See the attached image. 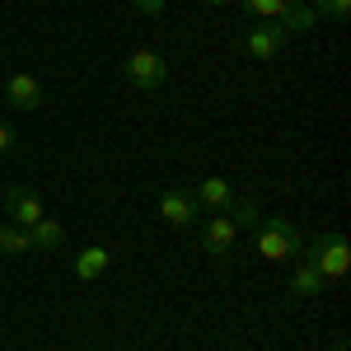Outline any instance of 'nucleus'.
Segmentation results:
<instances>
[{"label":"nucleus","instance_id":"obj_1","mask_svg":"<svg viewBox=\"0 0 351 351\" xmlns=\"http://www.w3.org/2000/svg\"><path fill=\"white\" fill-rule=\"evenodd\" d=\"M253 248H258L267 263H295L300 248H304V239H300V230L291 225V220L263 216L258 225H253Z\"/></svg>","mask_w":351,"mask_h":351},{"label":"nucleus","instance_id":"obj_2","mask_svg":"<svg viewBox=\"0 0 351 351\" xmlns=\"http://www.w3.org/2000/svg\"><path fill=\"white\" fill-rule=\"evenodd\" d=\"M300 258L319 271L324 281H337V276H347V271H351V243L342 239V234H319L314 243L300 248Z\"/></svg>","mask_w":351,"mask_h":351},{"label":"nucleus","instance_id":"obj_3","mask_svg":"<svg viewBox=\"0 0 351 351\" xmlns=\"http://www.w3.org/2000/svg\"><path fill=\"white\" fill-rule=\"evenodd\" d=\"M122 80L132 84V89H141V94H150V89H160L169 80V61L160 52H150V47H136L127 56V66H122Z\"/></svg>","mask_w":351,"mask_h":351},{"label":"nucleus","instance_id":"obj_4","mask_svg":"<svg viewBox=\"0 0 351 351\" xmlns=\"http://www.w3.org/2000/svg\"><path fill=\"white\" fill-rule=\"evenodd\" d=\"M197 239H202V248H206L211 258H225V253L239 243V230H234L230 211H206V216L197 220Z\"/></svg>","mask_w":351,"mask_h":351},{"label":"nucleus","instance_id":"obj_5","mask_svg":"<svg viewBox=\"0 0 351 351\" xmlns=\"http://www.w3.org/2000/svg\"><path fill=\"white\" fill-rule=\"evenodd\" d=\"M160 216L173 225V230H188V225H197L202 220V206H197V197L183 188H164L160 192Z\"/></svg>","mask_w":351,"mask_h":351},{"label":"nucleus","instance_id":"obj_6","mask_svg":"<svg viewBox=\"0 0 351 351\" xmlns=\"http://www.w3.org/2000/svg\"><path fill=\"white\" fill-rule=\"evenodd\" d=\"M281 47H286V28L271 24V19H263V24H253L243 33V52L253 56V61H271Z\"/></svg>","mask_w":351,"mask_h":351},{"label":"nucleus","instance_id":"obj_7","mask_svg":"<svg viewBox=\"0 0 351 351\" xmlns=\"http://www.w3.org/2000/svg\"><path fill=\"white\" fill-rule=\"evenodd\" d=\"M5 104L14 112H38L43 108V84H38V75H28V71L10 75L5 80Z\"/></svg>","mask_w":351,"mask_h":351},{"label":"nucleus","instance_id":"obj_8","mask_svg":"<svg viewBox=\"0 0 351 351\" xmlns=\"http://www.w3.org/2000/svg\"><path fill=\"white\" fill-rule=\"evenodd\" d=\"M5 216H10V225L33 230L47 211H43V202H38V192H33V188H10V192H5Z\"/></svg>","mask_w":351,"mask_h":351},{"label":"nucleus","instance_id":"obj_9","mask_svg":"<svg viewBox=\"0 0 351 351\" xmlns=\"http://www.w3.org/2000/svg\"><path fill=\"white\" fill-rule=\"evenodd\" d=\"M192 197H197L202 216H206V211H230V202H234V188H230V178L211 173V178H202V183L192 188Z\"/></svg>","mask_w":351,"mask_h":351},{"label":"nucleus","instance_id":"obj_10","mask_svg":"<svg viewBox=\"0 0 351 351\" xmlns=\"http://www.w3.org/2000/svg\"><path fill=\"white\" fill-rule=\"evenodd\" d=\"M108 267H112V253L104 243H89V248L75 253V276H80V281H99Z\"/></svg>","mask_w":351,"mask_h":351},{"label":"nucleus","instance_id":"obj_11","mask_svg":"<svg viewBox=\"0 0 351 351\" xmlns=\"http://www.w3.org/2000/svg\"><path fill=\"white\" fill-rule=\"evenodd\" d=\"M324 286H328V281L309 267L304 258H300V263H295V276H291V295H295V300H314V295H324Z\"/></svg>","mask_w":351,"mask_h":351},{"label":"nucleus","instance_id":"obj_12","mask_svg":"<svg viewBox=\"0 0 351 351\" xmlns=\"http://www.w3.org/2000/svg\"><path fill=\"white\" fill-rule=\"evenodd\" d=\"M276 24L286 28V33H309V28L319 24V14H314V5H309V0H291V5H286V14H281Z\"/></svg>","mask_w":351,"mask_h":351},{"label":"nucleus","instance_id":"obj_13","mask_svg":"<svg viewBox=\"0 0 351 351\" xmlns=\"http://www.w3.org/2000/svg\"><path fill=\"white\" fill-rule=\"evenodd\" d=\"M0 253H10V258H19V253H33V239H28L24 225H0Z\"/></svg>","mask_w":351,"mask_h":351},{"label":"nucleus","instance_id":"obj_14","mask_svg":"<svg viewBox=\"0 0 351 351\" xmlns=\"http://www.w3.org/2000/svg\"><path fill=\"white\" fill-rule=\"evenodd\" d=\"M28 239H33V248H43V253H47V248H61L66 230H61V225H56L52 216H43L38 225H33V230H28Z\"/></svg>","mask_w":351,"mask_h":351},{"label":"nucleus","instance_id":"obj_15","mask_svg":"<svg viewBox=\"0 0 351 351\" xmlns=\"http://www.w3.org/2000/svg\"><path fill=\"white\" fill-rule=\"evenodd\" d=\"M230 220H234V230H253V225L263 220V211H258L253 197H234V202H230Z\"/></svg>","mask_w":351,"mask_h":351},{"label":"nucleus","instance_id":"obj_16","mask_svg":"<svg viewBox=\"0 0 351 351\" xmlns=\"http://www.w3.org/2000/svg\"><path fill=\"white\" fill-rule=\"evenodd\" d=\"M234 5H243L248 14H258V19H271V24H276V19L286 14V5H291V0H234Z\"/></svg>","mask_w":351,"mask_h":351},{"label":"nucleus","instance_id":"obj_17","mask_svg":"<svg viewBox=\"0 0 351 351\" xmlns=\"http://www.w3.org/2000/svg\"><path fill=\"white\" fill-rule=\"evenodd\" d=\"M309 5H314L319 19H347V10H351V0H309Z\"/></svg>","mask_w":351,"mask_h":351},{"label":"nucleus","instance_id":"obj_18","mask_svg":"<svg viewBox=\"0 0 351 351\" xmlns=\"http://www.w3.org/2000/svg\"><path fill=\"white\" fill-rule=\"evenodd\" d=\"M14 150H19V132L10 122H0V155H14Z\"/></svg>","mask_w":351,"mask_h":351},{"label":"nucleus","instance_id":"obj_19","mask_svg":"<svg viewBox=\"0 0 351 351\" xmlns=\"http://www.w3.org/2000/svg\"><path fill=\"white\" fill-rule=\"evenodd\" d=\"M136 10H141V14H164V5H169V0H132Z\"/></svg>","mask_w":351,"mask_h":351},{"label":"nucleus","instance_id":"obj_20","mask_svg":"<svg viewBox=\"0 0 351 351\" xmlns=\"http://www.w3.org/2000/svg\"><path fill=\"white\" fill-rule=\"evenodd\" d=\"M332 351H351V347H347V337H337V342H332Z\"/></svg>","mask_w":351,"mask_h":351}]
</instances>
